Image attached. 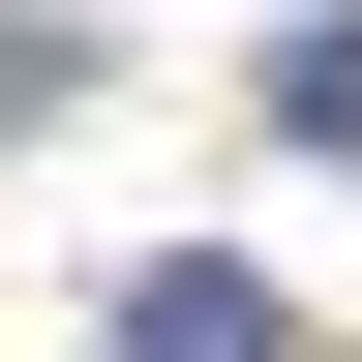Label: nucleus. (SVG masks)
<instances>
[{"mask_svg":"<svg viewBox=\"0 0 362 362\" xmlns=\"http://www.w3.org/2000/svg\"><path fill=\"white\" fill-rule=\"evenodd\" d=\"M90 362H272V272L242 242H151L121 302H90Z\"/></svg>","mask_w":362,"mask_h":362,"instance_id":"obj_1","label":"nucleus"},{"mask_svg":"<svg viewBox=\"0 0 362 362\" xmlns=\"http://www.w3.org/2000/svg\"><path fill=\"white\" fill-rule=\"evenodd\" d=\"M272 121H302V151H362V30H302V61H272Z\"/></svg>","mask_w":362,"mask_h":362,"instance_id":"obj_2","label":"nucleus"}]
</instances>
